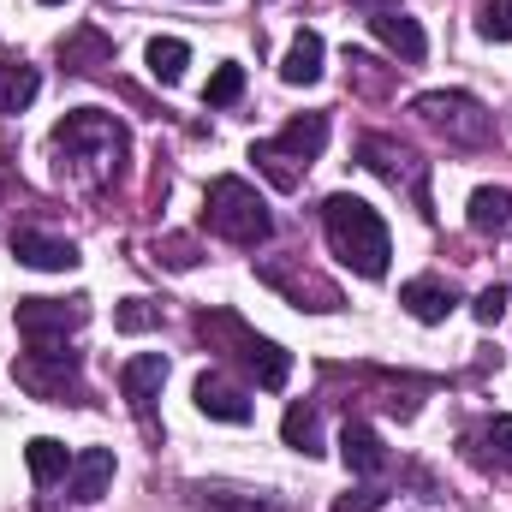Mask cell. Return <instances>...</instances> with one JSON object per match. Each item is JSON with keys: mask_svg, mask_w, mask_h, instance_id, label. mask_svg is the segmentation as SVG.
<instances>
[{"mask_svg": "<svg viewBox=\"0 0 512 512\" xmlns=\"http://www.w3.org/2000/svg\"><path fill=\"white\" fill-rule=\"evenodd\" d=\"M322 227H328V245H334V256H340L352 274H364V280H382V274H387L393 239H387V221L370 209V203H364V197L334 191V197L322 203Z\"/></svg>", "mask_w": 512, "mask_h": 512, "instance_id": "obj_1", "label": "cell"}, {"mask_svg": "<svg viewBox=\"0 0 512 512\" xmlns=\"http://www.w3.org/2000/svg\"><path fill=\"white\" fill-rule=\"evenodd\" d=\"M197 334L209 340V352H221V346H227V352H233V358L256 376V387H268V393H274V387H286V376H292V352H286V346H274V340H262V334H251L233 310H203V316H197Z\"/></svg>", "mask_w": 512, "mask_h": 512, "instance_id": "obj_2", "label": "cell"}, {"mask_svg": "<svg viewBox=\"0 0 512 512\" xmlns=\"http://www.w3.org/2000/svg\"><path fill=\"white\" fill-rule=\"evenodd\" d=\"M203 221H209V233H221V239H233V245H245V251H256V245L274 233L268 203L256 197L245 179H233V173L209 185V209H203Z\"/></svg>", "mask_w": 512, "mask_h": 512, "instance_id": "obj_3", "label": "cell"}, {"mask_svg": "<svg viewBox=\"0 0 512 512\" xmlns=\"http://www.w3.org/2000/svg\"><path fill=\"white\" fill-rule=\"evenodd\" d=\"M12 376H18L24 393H36V399H48V405H84L78 352H66V346H30V352L12 364Z\"/></svg>", "mask_w": 512, "mask_h": 512, "instance_id": "obj_4", "label": "cell"}, {"mask_svg": "<svg viewBox=\"0 0 512 512\" xmlns=\"http://www.w3.org/2000/svg\"><path fill=\"white\" fill-rule=\"evenodd\" d=\"M90 322V298H18V334L30 346H66Z\"/></svg>", "mask_w": 512, "mask_h": 512, "instance_id": "obj_5", "label": "cell"}, {"mask_svg": "<svg viewBox=\"0 0 512 512\" xmlns=\"http://www.w3.org/2000/svg\"><path fill=\"white\" fill-rule=\"evenodd\" d=\"M411 114H423L429 126L453 131L459 143H483V137H489V114H483L471 96H459V90H429V96L411 102Z\"/></svg>", "mask_w": 512, "mask_h": 512, "instance_id": "obj_6", "label": "cell"}, {"mask_svg": "<svg viewBox=\"0 0 512 512\" xmlns=\"http://www.w3.org/2000/svg\"><path fill=\"white\" fill-rule=\"evenodd\" d=\"M191 399H197V411L215 417V423H251V393L233 387L221 370H203L197 387H191Z\"/></svg>", "mask_w": 512, "mask_h": 512, "instance_id": "obj_7", "label": "cell"}, {"mask_svg": "<svg viewBox=\"0 0 512 512\" xmlns=\"http://www.w3.org/2000/svg\"><path fill=\"white\" fill-rule=\"evenodd\" d=\"M90 143H102V149L120 155L126 137H120V126H114L108 114H96V108H78V114H66V120L54 126V149H66V155H72V149H90Z\"/></svg>", "mask_w": 512, "mask_h": 512, "instance_id": "obj_8", "label": "cell"}, {"mask_svg": "<svg viewBox=\"0 0 512 512\" xmlns=\"http://www.w3.org/2000/svg\"><path fill=\"white\" fill-rule=\"evenodd\" d=\"M12 256L24 262V268H48V274H66V268H78V245L72 239H48V233H12Z\"/></svg>", "mask_w": 512, "mask_h": 512, "instance_id": "obj_9", "label": "cell"}, {"mask_svg": "<svg viewBox=\"0 0 512 512\" xmlns=\"http://www.w3.org/2000/svg\"><path fill=\"white\" fill-rule=\"evenodd\" d=\"M399 304H405L417 322H429V328H435V322H447V316H453V304H459V298H453V286H447V280L417 274V280H405V286H399Z\"/></svg>", "mask_w": 512, "mask_h": 512, "instance_id": "obj_10", "label": "cell"}, {"mask_svg": "<svg viewBox=\"0 0 512 512\" xmlns=\"http://www.w3.org/2000/svg\"><path fill=\"white\" fill-rule=\"evenodd\" d=\"M370 30H376V42H387L399 60H423V54H429V36H423V24H417V18H405L399 6H382V12L370 18Z\"/></svg>", "mask_w": 512, "mask_h": 512, "instance_id": "obj_11", "label": "cell"}, {"mask_svg": "<svg viewBox=\"0 0 512 512\" xmlns=\"http://www.w3.org/2000/svg\"><path fill=\"white\" fill-rule=\"evenodd\" d=\"M364 167H370V173H382V179H393V185L405 179V185H411V197L423 203V173H417V155H411V149H393L387 137H364Z\"/></svg>", "mask_w": 512, "mask_h": 512, "instance_id": "obj_12", "label": "cell"}, {"mask_svg": "<svg viewBox=\"0 0 512 512\" xmlns=\"http://www.w3.org/2000/svg\"><path fill=\"white\" fill-rule=\"evenodd\" d=\"M340 459H346L352 477H382L387 471V447H382V435H376L370 423H346V435H340Z\"/></svg>", "mask_w": 512, "mask_h": 512, "instance_id": "obj_13", "label": "cell"}, {"mask_svg": "<svg viewBox=\"0 0 512 512\" xmlns=\"http://www.w3.org/2000/svg\"><path fill=\"white\" fill-rule=\"evenodd\" d=\"M66 477H72V501H84V507H90V501H102V495H108V483H114V453H108V447H84V453L72 459V471H66Z\"/></svg>", "mask_w": 512, "mask_h": 512, "instance_id": "obj_14", "label": "cell"}, {"mask_svg": "<svg viewBox=\"0 0 512 512\" xmlns=\"http://www.w3.org/2000/svg\"><path fill=\"white\" fill-rule=\"evenodd\" d=\"M161 382H167V358H161V352H143V358H131L126 370H120V387H126V399H131L137 417H149Z\"/></svg>", "mask_w": 512, "mask_h": 512, "instance_id": "obj_15", "label": "cell"}, {"mask_svg": "<svg viewBox=\"0 0 512 512\" xmlns=\"http://www.w3.org/2000/svg\"><path fill=\"white\" fill-rule=\"evenodd\" d=\"M274 149L310 167V161L328 149V114H298V120H286V131L274 137Z\"/></svg>", "mask_w": 512, "mask_h": 512, "instance_id": "obj_16", "label": "cell"}, {"mask_svg": "<svg viewBox=\"0 0 512 512\" xmlns=\"http://www.w3.org/2000/svg\"><path fill=\"white\" fill-rule=\"evenodd\" d=\"M465 221H471V233H507L512 227V191L507 185H477Z\"/></svg>", "mask_w": 512, "mask_h": 512, "instance_id": "obj_17", "label": "cell"}, {"mask_svg": "<svg viewBox=\"0 0 512 512\" xmlns=\"http://www.w3.org/2000/svg\"><path fill=\"white\" fill-rule=\"evenodd\" d=\"M280 78H286V84H316V78H322V36H316V30H298V36H292V48H286V60H280Z\"/></svg>", "mask_w": 512, "mask_h": 512, "instance_id": "obj_18", "label": "cell"}, {"mask_svg": "<svg viewBox=\"0 0 512 512\" xmlns=\"http://www.w3.org/2000/svg\"><path fill=\"white\" fill-rule=\"evenodd\" d=\"M36 90H42L36 66H24V60H0V114L30 108V102H36Z\"/></svg>", "mask_w": 512, "mask_h": 512, "instance_id": "obj_19", "label": "cell"}, {"mask_svg": "<svg viewBox=\"0 0 512 512\" xmlns=\"http://www.w3.org/2000/svg\"><path fill=\"white\" fill-rule=\"evenodd\" d=\"M143 60H149V78H155V84H179L185 66H191V48H185L179 36H155V42L143 48Z\"/></svg>", "mask_w": 512, "mask_h": 512, "instance_id": "obj_20", "label": "cell"}, {"mask_svg": "<svg viewBox=\"0 0 512 512\" xmlns=\"http://www.w3.org/2000/svg\"><path fill=\"white\" fill-rule=\"evenodd\" d=\"M24 465H30V477H36V483H60V477L72 471V453H66V441L36 435V441L24 447Z\"/></svg>", "mask_w": 512, "mask_h": 512, "instance_id": "obj_21", "label": "cell"}, {"mask_svg": "<svg viewBox=\"0 0 512 512\" xmlns=\"http://www.w3.org/2000/svg\"><path fill=\"white\" fill-rule=\"evenodd\" d=\"M280 435H286V447H292V453H304V459H316V453H322V417H316L310 405H292V411L280 417Z\"/></svg>", "mask_w": 512, "mask_h": 512, "instance_id": "obj_22", "label": "cell"}, {"mask_svg": "<svg viewBox=\"0 0 512 512\" xmlns=\"http://www.w3.org/2000/svg\"><path fill=\"white\" fill-rule=\"evenodd\" d=\"M239 96H245V66H233V60H227V66H215V78H209L203 102H209V108H233Z\"/></svg>", "mask_w": 512, "mask_h": 512, "instance_id": "obj_23", "label": "cell"}, {"mask_svg": "<svg viewBox=\"0 0 512 512\" xmlns=\"http://www.w3.org/2000/svg\"><path fill=\"white\" fill-rule=\"evenodd\" d=\"M155 322H161V310H155L149 298H126V304L114 310V328H120V334H149Z\"/></svg>", "mask_w": 512, "mask_h": 512, "instance_id": "obj_24", "label": "cell"}, {"mask_svg": "<svg viewBox=\"0 0 512 512\" xmlns=\"http://www.w3.org/2000/svg\"><path fill=\"white\" fill-rule=\"evenodd\" d=\"M251 161L262 167V173H268V179H274V185H280V191H292V185H298V167H286L292 155H280L274 143H256V149H251Z\"/></svg>", "mask_w": 512, "mask_h": 512, "instance_id": "obj_25", "label": "cell"}, {"mask_svg": "<svg viewBox=\"0 0 512 512\" xmlns=\"http://www.w3.org/2000/svg\"><path fill=\"white\" fill-rule=\"evenodd\" d=\"M203 512H280L274 501H256V495H233V489H209L203 501H197Z\"/></svg>", "mask_w": 512, "mask_h": 512, "instance_id": "obj_26", "label": "cell"}, {"mask_svg": "<svg viewBox=\"0 0 512 512\" xmlns=\"http://www.w3.org/2000/svg\"><path fill=\"white\" fill-rule=\"evenodd\" d=\"M477 30H483L489 42H512V0H489L483 18H477Z\"/></svg>", "mask_w": 512, "mask_h": 512, "instance_id": "obj_27", "label": "cell"}, {"mask_svg": "<svg viewBox=\"0 0 512 512\" xmlns=\"http://www.w3.org/2000/svg\"><path fill=\"white\" fill-rule=\"evenodd\" d=\"M507 304H512L507 286H483V292H477V304H471V316H477L483 328H495V322L507 316Z\"/></svg>", "mask_w": 512, "mask_h": 512, "instance_id": "obj_28", "label": "cell"}, {"mask_svg": "<svg viewBox=\"0 0 512 512\" xmlns=\"http://www.w3.org/2000/svg\"><path fill=\"white\" fill-rule=\"evenodd\" d=\"M477 447H489L495 465H512V417H495V423L477 435Z\"/></svg>", "mask_w": 512, "mask_h": 512, "instance_id": "obj_29", "label": "cell"}, {"mask_svg": "<svg viewBox=\"0 0 512 512\" xmlns=\"http://www.w3.org/2000/svg\"><path fill=\"white\" fill-rule=\"evenodd\" d=\"M370 507H382V489H358V495L340 501V512H370Z\"/></svg>", "mask_w": 512, "mask_h": 512, "instance_id": "obj_30", "label": "cell"}, {"mask_svg": "<svg viewBox=\"0 0 512 512\" xmlns=\"http://www.w3.org/2000/svg\"><path fill=\"white\" fill-rule=\"evenodd\" d=\"M167 262H173V268H191L197 256H191V245H185V239H173V245H167Z\"/></svg>", "mask_w": 512, "mask_h": 512, "instance_id": "obj_31", "label": "cell"}, {"mask_svg": "<svg viewBox=\"0 0 512 512\" xmlns=\"http://www.w3.org/2000/svg\"><path fill=\"white\" fill-rule=\"evenodd\" d=\"M42 6H60V0H42Z\"/></svg>", "mask_w": 512, "mask_h": 512, "instance_id": "obj_32", "label": "cell"}]
</instances>
